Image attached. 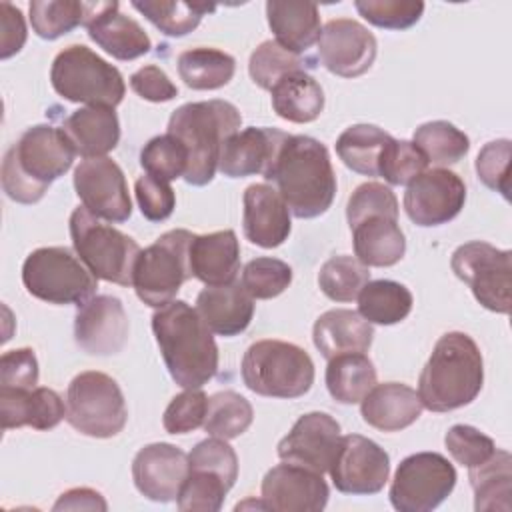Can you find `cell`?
<instances>
[{"label":"cell","instance_id":"cell-18","mask_svg":"<svg viewBox=\"0 0 512 512\" xmlns=\"http://www.w3.org/2000/svg\"><path fill=\"white\" fill-rule=\"evenodd\" d=\"M340 444V424L326 412L302 414L278 442L282 462L304 466L318 474L328 472Z\"/></svg>","mask_w":512,"mask_h":512},{"label":"cell","instance_id":"cell-8","mask_svg":"<svg viewBox=\"0 0 512 512\" xmlns=\"http://www.w3.org/2000/svg\"><path fill=\"white\" fill-rule=\"evenodd\" d=\"M26 290L48 304H84L98 288V278L66 246L32 250L22 266Z\"/></svg>","mask_w":512,"mask_h":512},{"label":"cell","instance_id":"cell-26","mask_svg":"<svg viewBox=\"0 0 512 512\" xmlns=\"http://www.w3.org/2000/svg\"><path fill=\"white\" fill-rule=\"evenodd\" d=\"M196 312L212 334L230 338L248 328L254 316V298L238 282L206 286L196 298Z\"/></svg>","mask_w":512,"mask_h":512},{"label":"cell","instance_id":"cell-5","mask_svg":"<svg viewBox=\"0 0 512 512\" xmlns=\"http://www.w3.org/2000/svg\"><path fill=\"white\" fill-rule=\"evenodd\" d=\"M240 372L248 390L268 398H300L314 384V362L308 352L272 338L248 346Z\"/></svg>","mask_w":512,"mask_h":512},{"label":"cell","instance_id":"cell-33","mask_svg":"<svg viewBox=\"0 0 512 512\" xmlns=\"http://www.w3.org/2000/svg\"><path fill=\"white\" fill-rule=\"evenodd\" d=\"M270 94L274 112L294 124L314 122L324 110V90L306 70L286 74Z\"/></svg>","mask_w":512,"mask_h":512},{"label":"cell","instance_id":"cell-14","mask_svg":"<svg viewBox=\"0 0 512 512\" xmlns=\"http://www.w3.org/2000/svg\"><path fill=\"white\" fill-rule=\"evenodd\" d=\"M74 190L84 208L100 220L120 224L132 214L126 176L108 156L82 160L74 170Z\"/></svg>","mask_w":512,"mask_h":512},{"label":"cell","instance_id":"cell-53","mask_svg":"<svg viewBox=\"0 0 512 512\" xmlns=\"http://www.w3.org/2000/svg\"><path fill=\"white\" fill-rule=\"evenodd\" d=\"M476 174L494 192H500L508 200L510 184V140L500 138L484 144L476 158Z\"/></svg>","mask_w":512,"mask_h":512},{"label":"cell","instance_id":"cell-37","mask_svg":"<svg viewBox=\"0 0 512 512\" xmlns=\"http://www.w3.org/2000/svg\"><path fill=\"white\" fill-rule=\"evenodd\" d=\"M176 64L180 78L192 90H218L236 72V60L228 52L204 46L180 52Z\"/></svg>","mask_w":512,"mask_h":512},{"label":"cell","instance_id":"cell-36","mask_svg":"<svg viewBox=\"0 0 512 512\" xmlns=\"http://www.w3.org/2000/svg\"><path fill=\"white\" fill-rule=\"evenodd\" d=\"M412 292L394 280H368L358 294V314L370 324H398L412 310Z\"/></svg>","mask_w":512,"mask_h":512},{"label":"cell","instance_id":"cell-59","mask_svg":"<svg viewBox=\"0 0 512 512\" xmlns=\"http://www.w3.org/2000/svg\"><path fill=\"white\" fill-rule=\"evenodd\" d=\"M0 26H2V40H0V58L8 60L10 56L18 54L26 42V22L22 12L12 6L10 2L0 4Z\"/></svg>","mask_w":512,"mask_h":512},{"label":"cell","instance_id":"cell-9","mask_svg":"<svg viewBox=\"0 0 512 512\" xmlns=\"http://www.w3.org/2000/svg\"><path fill=\"white\" fill-rule=\"evenodd\" d=\"M192 238V232L176 228L164 232L154 244L140 250L134 264L132 286L144 304L152 308L166 306L174 300L180 286L192 278L188 260Z\"/></svg>","mask_w":512,"mask_h":512},{"label":"cell","instance_id":"cell-49","mask_svg":"<svg viewBox=\"0 0 512 512\" xmlns=\"http://www.w3.org/2000/svg\"><path fill=\"white\" fill-rule=\"evenodd\" d=\"M358 14L384 30H406L414 26L424 12L418 0H356Z\"/></svg>","mask_w":512,"mask_h":512},{"label":"cell","instance_id":"cell-50","mask_svg":"<svg viewBox=\"0 0 512 512\" xmlns=\"http://www.w3.org/2000/svg\"><path fill=\"white\" fill-rule=\"evenodd\" d=\"M208 396L200 388H186L170 400L164 410L162 424L168 434H188L204 424Z\"/></svg>","mask_w":512,"mask_h":512},{"label":"cell","instance_id":"cell-13","mask_svg":"<svg viewBox=\"0 0 512 512\" xmlns=\"http://www.w3.org/2000/svg\"><path fill=\"white\" fill-rule=\"evenodd\" d=\"M328 472L336 490L342 494H378L390 476V456L366 436H340V444Z\"/></svg>","mask_w":512,"mask_h":512},{"label":"cell","instance_id":"cell-31","mask_svg":"<svg viewBox=\"0 0 512 512\" xmlns=\"http://www.w3.org/2000/svg\"><path fill=\"white\" fill-rule=\"evenodd\" d=\"M372 338V324L348 308H334L320 314L312 328L314 346L326 360L348 352H366Z\"/></svg>","mask_w":512,"mask_h":512},{"label":"cell","instance_id":"cell-17","mask_svg":"<svg viewBox=\"0 0 512 512\" xmlns=\"http://www.w3.org/2000/svg\"><path fill=\"white\" fill-rule=\"evenodd\" d=\"M376 48L374 34L352 18L326 22L318 38L322 66L340 78H356L368 72L376 60Z\"/></svg>","mask_w":512,"mask_h":512},{"label":"cell","instance_id":"cell-45","mask_svg":"<svg viewBox=\"0 0 512 512\" xmlns=\"http://www.w3.org/2000/svg\"><path fill=\"white\" fill-rule=\"evenodd\" d=\"M306 68V60L298 54L288 52L276 40H264L252 54L248 62V74L256 86L262 90H272L278 80L290 72Z\"/></svg>","mask_w":512,"mask_h":512},{"label":"cell","instance_id":"cell-27","mask_svg":"<svg viewBox=\"0 0 512 512\" xmlns=\"http://www.w3.org/2000/svg\"><path fill=\"white\" fill-rule=\"evenodd\" d=\"M192 276L206 286H222L234 282L240 270V244L234 230H218L200 234L190 242Z\"/></svg>","mask_w":512,"mask_h":512},{"label":"cell","instance_id":"cell-38","mask_svg":"<svg viewBox=\"0 0 512 512\" xmlns=\"http://www.w3.org/2000/svg\"><path fill=\"white\" fill-rule=\"evenodd\" d=\"M392 136L374 124L348 126L336 140V154L356 174L378 176V160Z\"/></svg>","mask_w":512,"mask_h":512},{"label":"cell","instance_id":"cell-54","mask_svg":"<svg viewBox=\"0 0 512 512\" xmlns=\"http://www.w3.org/2000/svg\"><path fill=\"white\" fill-rule=\"evenodd\" d=\"M188 468H204L224 476L232 486L238 478V456L224 438H206L188 454Z\"/></svg>","mask_w":512,"mask_h":512},{"label":"cell","instance_id":"cell-39","mask_svg":"<svg viewBox=\"0 0 512 512\" xmlns=\"http://www.w3.org/2000/svg\"><path fill=\"white\" fill-rule=\"evenodd\" d=\"M412 142L422 150L428 164L436 168L460 162L470 150L468 136L446 120H432L418 126Z\"/></svg>","mask_w":512,"mask_h":512},{"label":"cell","instance_id":"cell-41","mask_svg":"<svg viewBox=\"0 0 512 512\" xmlns=\"http://www.w3.org/2000/svg\"><path fill=\"white\" fill-rule=\"evenodd\" d=\"M146 20H150L162 34L166 36H186L192 32L204 14L216 10L214 4H198V2H164V0H144L132 2Z\"/></svg>","mask_w":512,"mask_h":512},{"label":"cell","instance_id":"cell-60","mask_svg":"<svg viewBox=\"0 0 512 512\" xmlns=\"http://www.w3.org/2000/svg\"><path fill=\"white\" fill-rule=\"evenodd\" d=\"M108 504L100 492L92 488H72L60 494L52 510H106Z\"/></svg>","mask_w":512,"mask_h":512},{"label":"cell","instance_id":"cell-15","mask_svg":"<svg viewBox=\"0 0 512 512\" xmlns=\"http://www.w3.org/2000/svg\"><path fill=\"white\" fill-rule=\"evenodd\" d=\"M466 202L462 178L448 168L424 170L404 192V210L416 226H440L454 220Z\"/></svg>","mask_w":512,"mask_h":512},{"label":"cell","instance_id":"cell-48","mask_svg":"<svg viewBox=\"0 0 512 512\" xmlns=\"http://www.w3.org/2000/svg\"><path fill=\"white\" fill-rule=\"evenodd\" d=\"M292 282V268L270 256H260L250 260L244 270L240 284L256 300H270L280 296Z\"/></svg>","mask_w":512,"mask_h":512},{"label":"cell","instance_id":"cell-10","mask_svg":"<svg viewBox=\"0 0 512 512\" xmlns=\"http://www.w3.org/2000/svg\"><path fill=\"white\" fill-rule=\"evenodd\" d=\"M66 420L92 438H112L122 432L128 410L118 382L96 370L76 374L66 390Z\"/></svg>","mask_w":512,"mask_h":512},{"label":"cell","instance_id":"cell-56","mask_svg":"<svg viewBox=\"0 0 512 512\" xmlns=\"http://www.w3.org/2000/svg\"><path fill=\"white\" fill-rule=\"evenodd\" d=\"M38 384V360L32 348H14L0 356V388L32 390Z\"/></svg>","mask_w":512,"mask_h":512},{"label":"cell","instance_id":"cell-55","mask_svg":"<svg viewBox=\"0 0 512 512\" xmlns=\"http://www.w3.org/2000/svg\"><path fill=\"white\" fill-rule=\"evenodd\" d=\"M134 192H136L138 208L146 220L164 222L166 218L172 216L176 206V196L168 182L158 180L150 174H144L136 180Z\"/></svg>","mask_w":512,"mask_h":512},{"label":"cell","instance_id":"cell-25","mask_svg":"<svg viewBox=\"0 0 512 512\" xmlns=\"http://www.w3.org/2000/svg\"><path fill=\"white\" fill-rule=\"evenodd\" d=\"M2 430L32 426L34 430H50L66 418V404L52 388L36 386L32 390L0 388Z\"/></svg>","mask_w":512,"mask_h":512},{"label":"cell","instance_id":"cell-24","mask_svg":"<svg viewBox=\"0 0 512 512\" xmlns=\"http://www.w3.org/2000/svg\"><path fill=\"white\" fill-rule=\"evenodd\" d=\"M242 230L246 240L260 248H276L288 240L290 210L278 190L270 184H250L244 190Z\"/></svg>","mask_w":512,"mask_h":512},{"label":"cell","instance_id":"cell-28","mask_svg":"<svg viewBox=\"0 0 512 512\" xmlns=\"http://www.w3.org/2000/svg\"><path fill=\"white\" fill-rule=\"evenodd\" d=\"M418 392L400 382L376 384L360 404L366 424L382 432H398L414 424L422 414Z\"/></svg>","mask_w":512,"mask_h":512},{"label":"cell","instance_id":"cell-43","mask_svg":"<svg viewBox=\"0 0 512 512\" xmlns=\"http://www.w3.org/2000/svg\"><path fill=\"white\" fill-rule=\"evenodd\" d=\"M86 2L74 0H34L30 2L32 30L44 40H56L76 26H84Z\"/></svg>","mask_w":512,"mask_h":512},{"label":"cell","instance_id":"cell-32","mask_svg":"<svg viewBox=\"0 0 512 512\" xmlns=\"http://www.w3.org/2000/svg\"><path fill=\"white\" fill-rule=\"evenodd\" d=\"M350 230L354 256L364 266H394L406 252V238L398 226V218L374 214L358 220Z\"/></svg>","mask_w":512,"mask_h":512},{"label":"cell","instance_id":"cell-34","mask_svg":"<svg viewBox=\"0 0 512 512\" xmlns=\"http://www.w3.org/2000/svg\"><path fill=\"white\" fill-rule=\"evenodd\" d=\"M376 386V368L364 352H348L328 360L326 388L340 404H356Z\"/></svg>","mask_w":512,"mask_h":512},{"label":"cell","instance_id":"cell-29","mask_svg":"<svg viewBox=\"0 0 512 512\" xmlns=\"http://www.w3.org/2000/svg\"><path fill=\"white\" fill-rule=\"evenodd\" d=\"M266 18L276 42L288 52L302 56L318 44L322 24L316 4L302 0H268Z\"/></svg>","mask_w":512,"mask_h":512},{"label":"cell","instance_id":"cell-11","mask_svg":"<svg viewBox=\"0 0 512 512\" xmlns=\"http://www.w3.org/2000/svg\"><path fill=\"white\" fill-rule=\"evenodd\" d=\"M452 272L468 284L474 298L492 312L508 314L512 304V252L472 240L450 258Z\"/></svg>","mask_w":512,"mask_h":512},{"label":"cell","instance_id":"cell-20","mask_svg":"<svg viewBox=\"0 0 512 512\" xmlns=\"http://www.w3.org/2000/svg\"><path fill=\"white\" fill-rule=\"evenodd\" d=\"M330 490L322 474L290 462L270 468L262 480V504L278 512H320Z\"/></svg>","mask_w":512,"mask_h":512},{"label":"cell","instance_id":"cell-12","mask_svg":"<svg viewBox=\"0 0 512 512\" xmlns=\"http://www.w3.org/2000/svg\"><path fill=\"white\" fill-rule=\"evenodd\" d=\"M456 486V468L438 452L406 456L392 478L390 502L398 512H430Z\"/></svg>","mask_w":512,"mask_h":512},{"label":"cell","instance_id":"cell-44","mask_svg":"<svg viewBox=\"0 0 512 512\" xmlns=\"http://www.w3.org/2000/svg\"><path fill=\"white\" fill-rule=\"evenodd\" d=\"M232 488V484L204 468H188V476L178 492V508L180 510H200V512H218L224 504L226 492Z\"/></svg>","mask_w":512,"mask_h":512},{"label":"cell","instance_id":"cell-46","mask_svg":"<svg viewBox=\"0 0 512 512\" xmlns=\"http://www.w3.org/2000/svg\"><path fill=\"white\" fill-rule=\"evenodd\" d=\"M140 166L146 174L170 182L186 174L188 150L176 136L166 132L144 144L140 152Z\"/></svg>","mask_w":512,"mask_h":512},{"label":"cell","instance_id":"cell-19","mask_svg":"<svg viewBox=\"0 0 512 512\" xmlns=\"http://www.w3.org/2000/svg\"><path fill=\"white\" fill-rule=\"evenodd\" d=\"M128 316L116 296L100 294L78 306L74 316V340L92 356L118 354L128 340Z\"/></svg>","mask_w":512,"mask_h":512},{"label":"cell","instance_id":"cell-57","mask_svg":"<svg viewBox=\"0 0 512 512\" xmlns=\"http://www.w3.org/2000/svg\"><path fill=\"white\" fill-rule=\"evenodd\" d=\"M130 88L148 102H168L178 96L176 84L156 64H146L138 68L130 76Z\"/></svg>","mask_w":512,"mask_h":512},{"label":"cell","instance_id":"cell-23","mask_svg":"<svg viewBox=\"0 0 512 512\" xmlns=\"http://www.w3.org/2000/svg\"><path fill=\"white\" fill-rule=\"evenodd\" d=\"M288 138L276 128H244L232 134L220 152L218 170L228 178L266 174L274 164L280 146Z\"/></svg>","mask_w":512,"mask_h":512},{"label":"cell","instance_id":"cell-2","mask_svg":"<svg viewBox=\"0 0 512 512\" xmlns=\"http://www.w3.org/2000/svg\"><path fill=\"white\" fill-rule=\"evenodd\" d=\"M164 364L172 380L182 388H202L218 372V346L196 308L184 300H172L152 314Z\"/></svg>","mask_w":512,"mask_h":512},{"label":"cell","instance_id":"cell-21","mask_svg":"<svg viewBox=\"0 0 512 512\" xmlns=\"http://www.w3.org/2000/svg\"><path fill=\"white\" fill-rule=\"evenodd\" d=\"M186 476L188 456L168 442L148 444L132 460L134 486L152 502L176 500Z\"/></svg>","mask_w":512,"mask_h":512},{"label":"cell","instance_id":"cell-3","mask_svg":"<svg viewBox=\"0 0 512 512\" xmlns=\"http://www.w3.org/2000/svg\"><path fill=\"white\" fill-rule=\"evenodd\" d=\"M484 362L478 344L464 332L442 334L418 378V398L430 412L470 404L482 390Z\"/></svg>","mask_w":512,"mask_h":512},{"label":"cell","instance_id":"cell-22","mask_svg":"<svg viewBox=\"0 0 512 512\" xmlns=\"http://www.w3.org/2000/svg\"><path fill=\"white\" fill-rule=\"evenodd\" d=\"M84 26L90 40L116 60H134L152 48L150 36L134 18L120 12L118 2H86Z\"/></svg>","mask_w":512,"mask_h":512},{"label":"cell","instance_id":"cell-52","mask_svg":"<svg viewBox=\"0 0 512 512\" xmlns=\"http://www.w3.org/2000/svg\"><path fill=\"white\" fill-rule=\"evenodd\" d=\"M374 214L398 218V200L388 186L380 182H364L352 192L346 206V218L348 224L354 226L358 220Z\"/></svg>","mask_w":512,"mask_h":512},{"label":"cell","instance_id":"cell-47","mask_svg":"<svg viewBox=\"0 0 512 512\" xmlns=\"http://www.w3.org/2000/svg\"><path fill=\"white\" fill-rule=\"evenodd\" d=\"M428 166L422 150L408 140L390 138L378 160V176L392 186L410 184Z\"/></svg>","mask_w":512,"mask_h":512},{"label":"cell","instance_id":"cell-16","mask_svg":"<svg viewBox=\"0 0 512 512\" xmlns=\"http://www.w3.org/2000/svg\"><path fill=\"white\" fill-rule=\"evenodd\" d=\"M6 152L32 182L44 188L64 176L76 156V150L62 128H54L50 124H36L28 128Z\"/></svg>","mask_w":512,"mask_h":512},{"label":"cell","instance_id":"cell-1","mask_svg":"<svg viewBox=\"0 0 512 512\" xmlns=\"http://www.w3.org/2000/svg\"><path fill=\"white\" fill-rule=\"evenodd\" d=\"M264 178L274 184L296 218L322 216L336 194L328 148L312 136L288 134Z\"/></svg>","mask_w":512,"mask_h":512},{"label":"cell","instance_id":"cell-58","mask_svg":"<svg viewBox=\"0 0 512 512\" xmlns=\"http://www.w3.org/2000/svg\"><path fill=\"white\" fill-rule=\"evenodd\" d=\"M2 188L6 192V196L14 202L20 204H34L38 202L48 188L38 186L36 182H32L12 160V156L6 152L4 160H2Z\"/></svg>","mask_w":512,"mask_h":512},{"label":"cell","instance_id":"cell-42","mask_svg":"<svg viewBox=\"0 0 512 512\" xmlns=\"http://www.w3.org/2000/svg\"><path fill=\"white\" fill-rule=\"evenodd\" d=\"M368 280L370 270L356 256H332L318 272L320 290L334 302H352Z\"/></svg>","mask_w":512,"mask_h":512},{"label":"cell","instance_id":"cell-51","mask_svg":"<svg viewBox=\"0 0 512 512\" xmlns=\"http://www.w3.org/2000/svg\"><path fill=\"white\" fill-rule=\"evenodd\" d=\"M444 444H446L450 456L466 468L480 466L482 462L492 458V454L496 452L494 440L490 436H486L484 432H480L478 428L468 426V424H454L446 432Z\"/></svg>","mask_w":512,"mask_h":512},{"label":"cell","instance_id":"cell-7","mask_svg":"<svg viewBox=\"0 0 512 512\" xmlns=\"http://www.w3.org/2000/svg\"><path fill=\"white\" fill-rule=\"evenodd\" d=\"M70 238L76 254L96 278L120 286L132 284L134 264L140 254L134 238L104 224L84 206L74 208L70 214Z\"/></svg>","mask_w":512,"mask_h":512},{"label":"cell","instance_id":"cell-35","mask_svg":"<svg viewBox=\"0 0 512 512\" xmlns=\"http://www.w3.org/2000/svg\"><path fill=\"white\" fill-rule=\"evenodd\" d=\"M512 458L506 450H496L492 458L480 466L468 468L470 486L474 490V508L484 510H510L512 490Z\"/></svg>","mask_w":512,"mask_h":512},{"label":"cell","instance_id":"cell-6","mask_svg":"<svg viewBox=\"0 0 512 512\" xmlns=\"http://www.w3.org/2000/svg\"><path fill=\"white\" fill-rule=\"evenodd\" d=\"M50 84L64 100L88 106L114 108L126 94L120 70L82 44H72L56 54Z\"/></svg>","mask_w":512,"mask_h":512},{"label":"cell","instance_id":"cell-4","mask_svg":"<svg viewBox=\"0 0 512 512\" xmlns=\"http://www.w3.org/2000/svg\"><path fill=\"white\" fill-rule=\"evenodd\" d=\"M242 114L226 100L188 102L176 108L168 120V134L176 136L188 150L184 180L206 186L214 180L224 142L240 130Z\"/></svg>","mask_w":512,"mask_h":512},{"label":"cell","instance_id":"cell-40","mask_svg":"<svg viewBox=\"0 0 512 512\" xmlns=\"http://www.w3.org/2000/svg\"><path fill=\"white\" fill-rule=\"evenodd\" d=\"M252 420V404L234 390H222L208 398V410L202 426L210 436L232 440L244 434Z\"/></svg>","mask_w":512,"mask_h":512},{"label":"cell","instance_id":"cell-30","mask_svg":"<svg viewBox=\"0 0 512 512\" xmlns=\"http://www.w3.org/2000/svg\"><path fill=\"white\" fill-rule=\"evenodd\" d=\"M62 132L84 160L100 158L118 146L120 122L114 108L84 106L62 122Z\"/></svg>","mask_w":512,"mask_h":512}]
</instances>
